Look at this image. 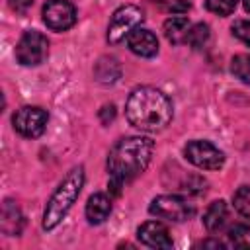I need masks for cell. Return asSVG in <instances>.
Segmentation results:
<instances>
[{"mask_svg":"<svg viewBox=\"0 0 250 250\" xmlns=\"http://www.w3.org/2000/svg\"><path fill=\"white\" fill-rule=\"evenodd\" d=\"M207 39H209V25L207 23H195V25L189 27L186 43L195 47V49H199V47H203L207 43Z\"/></svg>","mask_w":250,"mask_h":250,"instance_id":"cell-19","label":"cell"},{"mask_svg":"<svg viewBox=\"0 0 250 250\" xmlns=\"http://www.w3.org/2000/svg\"><path fill=\"white\" fill-rule=\"evenodd\" d=\"M82 186H84V168L76 166L64 176V180L57 186L51 199L47 201V207L43 213V229L45 230L55 229L66 217V213L70 211V207L78 199Z\"/></svg>","mask_w":250,"mask_h":250,"instance_id":"cell-3","label":"cell"},{"mask_svg":"<svg viewBox=\"0 0 250 250\" xmlns=\"http://www.w3.org/2000/svg\"><path fill=\"white\" fill-rule=\"evenodd\" d=\"M230 72L244 84H250V53H240V55L232 57Z\"/></svg>","mask_w":250,"mask_h":250,"instance_id":"cell-18","label":"cell"},{"mask_svg":"<svg viewBox=\"0 0 250 250\" xmlns=\"http://www.w3.org/2000/svg\"><path fill=\"white\" fill-rule=\"evenodd\" d=\"M137 236L143 244L150 246V248H172V236L170 230L166 229V225H162L160 221H146L137 229Z\"/></svg>","mask_w":250,"mask_h":250,"instance_id":"cell-10","label":"cell"},{"mask_svg":"<svg viewBox=\"0 0 250 250\" xmlns=\"http://www.w3.org/2000/svg\"><path fill=\"white\" fill-rule=\"evenodd\" d=\"M0 229L4 234L8 236H18L23 229V215L20 211V207L6 199L4 205H2V219H0Z\"/></svg>","mask_w":250,"mask_h":250,"instance_id":"cell-12","label":"cell"},{"mask_svg":"<svg viewBox=\"0 0 250 250\" xmlns=\"http://www.w3.org/2000/svg\"><path fill=\"white\" fill-rule=\"evenodd\" d=\"M238 0H205V6L209 12L217 14V16H229L234 12Z\"/></svg>","mask_w":250,"mask_h":250,"instance_id":"cell-21","label":"cell"},{"mask_svg":"<svg viewBox=\"0 0 250 250\" xmlns=\"http://www.w3.org/2000/svg\"><path fill=\"white\" fill-rule=\"evenodd\" d=\"M152 150L154 143L148 137H127L113 145L107 156V188L113 195H121V188L146 170Z\"/></svg>","mask_w":250,"mask_h":250,"instance_id":"cell-1","label":"cell"},{"mask_svg":"<svg viewBox=\"0 0 250 250\" xmlns=\"http://www.w3.org/2000/svg\"><path fill=\"white\" fill-rule=\"evenodd\" d=\"M127 47L131 53L150 59L158 53V39L152 31L145 29V27H137L129 37H127Z\"/></svg>","mask_w":250,"mask_h":250,"instance_id":"cell-11","label":"cell"},{"mask_svg":"<svg viewBox=\"0 0 250 250\" xmlns=\"http://www.w3.org/2000/svg\"><path fill=\"white\" fill-rule=\"evenodd\" d=\"M111 213V199L105 193H94L90 195L88 203H86V219L92 225H100L104 223Z\"/></svg>","mask_w":250,"mask_h":250,"instance_id":"cell-14","label":"cell"},{"mask_svg":"<svg viewBox=\"0 0 250 250\" xmlns=\"http://www.w3.org/2000/svg\"><path fill=\"white\" fill-rule=\"evenodd\" d=\"M115 117V107L109 104V105H104L102 107V111H100V119H102V123H107V121H111Z\"/></svg>","mask_w":250,"mask_h":250,"instance_id":"cell-25","label":"cell"},{"mask_svg":"<svg viewBox=\"0 0 250 250\" xmlns=\"http://www.w3.org/2000/svg\"><path fill=\"white\" fill-rule=\"evenodd\" d=\"M186 158L203 170H219L225 164V154L209 141H189L184 146Z\"/></svg>","mask_w":250,"mask_h":250,"instance_id":"cell-8","label":"cell"},{"mask_svg":"<svg viewBox=\"0 0 250 250\" xmlns=\"http://www.w3.org/2000/svg\"><path fill=\"white\" fill-rule=\"evenodd\" d=\"M189 20L184 18V16H172L164 21L162 25V31L166 35V39L172 43V45H180V43H186L188 39V33H189Z\"/></svg>","mask_w":250,"mask_h":250,"instance_id":"cell-15","label":"cell"},{"mask_svg":"<svg viewBox=\"0 0 250 250\" xmlns=\"http://www.w3.org/2000/svg\"><path fill=\"white\" fill-rule=\"evenodd\" d=\"M47 121H49V115L39 105H23L12 117L14 129L25 139H37L39 135H43Z\"/></svg>","mask_w":250,"mask_h":250,"instance_id":"cell-7","label":"cell"},{"mask_svg":"<svg viewBox=\"0 0 250 250\" xmlns=\"http://www.w3.org/2000/svg\"><path fill=\"white\" fill-rule=\"evenodd\" d=\"M232 203H234V209H236L242 217L250 219V188H240V189L234 193Z\"/></svg>","mask_w":250,"mask_h":250,"instance_id":"cell-20","label":"cell"},{"mask_svg":"<svg viewBox=\"0 0 250 250\" xmlns=\"http://www.w3.org/2000/svg\"><path fill=\"white\" fill-rule=\"evenodd\" d=\"M148 211H150V215H154L158 219H166V221H174V223L188 221L195 213L193 205L188 199L178 197V195H158V197H154L148 205Z\"/></svg>","mask_w":250,"mask_h":250,"instance_id":"cell-6","label":"cell"},{"mask_svg":"<svg viewBox=\"0 0 250 250\" xmlns=\"http://www.w3.org/2000/svg\"><path fill=\"white\" fill-rule=\"evenodd\" d=\"M229 244L234 248H250V225H234L227 232Z\"/></svg>","mask_w":250,"mask_h":250,"instance_id":"cell-17","label":"cell"},{"mask_svg":"<svg viewBox=\"0 0 250 250\" xmlns=\"http://www.w3.org/2000/svg\"><path fill=\"white\" fill-rule=\"evenodd\" d=\"M43 21L53 31H66L76 21V10L68 0H47L43 6Z\"/></svg>","mask_w":250,"mask_h":250,"instance_id":"cell-9","label":"cell"},{"mask_svg":"<svg viewBox=\"0 0 250 250\" xmlns=\"http://www.w3.org/2000/svg\"><path fill=\"white\" fill-rule=\"evenodd\" d=\"M162 10L166 12H172V14H182V12H188L189 10V2L186 0H154Z\"/></svg>","mask_w":250,"mask_h":250,"instance_id":"cell-23","label":"cell"},{"mask_svg":"<svg viewBox=\"0 0 250 250\" xmlns=\"http://www.w3.org/2000/svg\"><path fill=\"white\" fill-rule=\"evenodd\" d=\"M230 29H232V35L236 39H240L242 43L250 45V20H236Z\"/></svg>","mask_w":250,"mask_h":250,"instance_id":"cell-22","label":"cell"},{"mask_svg":"<svg viewBox=\"0 0 250 250\" xmlns=\"http://www.w3.org/2000/svg\"><path fill=\"white\" fill-rule=\"evenodd\" d=\"M227 223H229V207H227V203H225L223 199L213 201V203L207 207L205 215H203V225H205V229H207L211 234H217V232H221V230L227 227Z\"/></svg>","mask_w":250,"mask_h":250,"instance_id":"cell-13","label":"cell"},{"mask_svg":"<svg viewBox=\"0 0 250 250\" xmlns=\"http://www.w3.org/2000/svg\"><path fill=\"white\" fill-rule=\"evenodd\" d=\"M125 115L129 123L141 131H160L172 121V104L156 88L141 86L135 88L125 104Z\"/></svg>","mask_w":250,"mask_h":250,"instance_id":"cell-2","label":"cell"},{"mask_svg":"<svg viewBox=\"0 0 250 250\" xmlns=\"http://www.w3.org/2000/svg\"><path fill=\"white\" fill-rule=\"evenodd\" d=\"M33 6V0H10V8L18 14H25Z\"/></svg>","mask_w":250,"mask_h":250,"instance_id":"cell-24","label":"cell"},{"mask_svg":"<svg viewBox=\"0 0 250 250\" xmlns=\"http://www.w3.org/2000/svg\"><path fill=\"white\" fill-rule=\"evenodd\" d=\"M143 23V10L133 6V4H125L121 8H117L109 20L107 25V41L111 45H117L121 41H125L137 27H141Z\"/></svg>","mask_w":250,"mask_h":250,"instance_id":"cell-4","label":"cell"},{"mask_svg":"<svg viewBox=\"0 0 250 250\" xmlns=\"http://www.w3.org/2000/svg\"><path fill=\"white\" fill-rule=\"evenodd\" d=\"M119 64L115 59H100V62L96 64V78L104 84H111L119 78Z\"/></svg>","mask_w":250,"mask_h":250,"instance_id":"cell-16","label":"cell"},{"mask_svg":"<svg viewBox=\"0 0 250 250\" xmlns=\"http://www.w3.org/2000/svg\"><path fill=\"white\" fill-rule=\"evenodd\" d=\"M244 10L250 12V0H244Z\"/></svg>","mask_w":250,"mask_h":250,"instance_id":"cell-26","label":"cell"},{"mask_svg":"<svg viewBox=\"0 0 250 250\" xmlns=\"http://www.w3.org/2000/svg\"><path fill=\"white\" fill-rule=\"evenodd\" d=\"M47 53H49V41L43 33H39L35 29L25 31L16 45V59L23 66L41 64L47 59Z\"/></svg>","mask_w":250,"mask_h":250,"instance_id":"cell-5","label":"cell"}]
</instances>
